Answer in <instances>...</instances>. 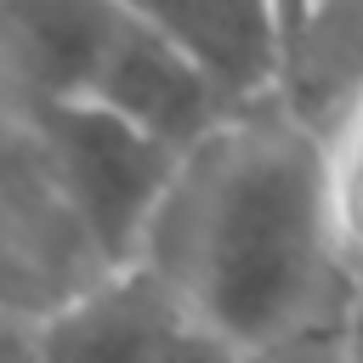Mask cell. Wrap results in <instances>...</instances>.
Listing matches in <instances>:
<instances>
[{"label": "cell", "mask_w": 363, "mask_h": 363, "mask_svg": "<svg viewBox=\"0 0 363 363\" xmlns=\"http://www.w3.org/2000/svg\"><path fill=\"white\" fill-rule=\"evenodd\" d=\"M0 363H51V352H45V318H34V312H0Z\"/></svg>", "instance_id": "cell-9"}, {"label": "cell", "mask_w": 363, "mask_h": 363, "mask_svg": "<svg viewBox=\"0 0 363 363\" xmlns=\"http://www.w3.org/2000/svg\"><path fill=\"white\" fill-rule=\"evenodd\" d=\"M142 267L244 363L363 301L340 250L329 153L284 113L238 119L182 164Z\"/></svg>", "instance_id": "cell-1"}, {"label": "cell", "mask_w": 363, "mask_h": 363, "mask_svg": "<svg viewBox=\"0 0 363 363\" xmlns=\"http://www.w3.org/2000/svg\"><path fill=\"white\" fill-rule=\"evenodd\" d=\"M28 147L68 210L85 255L96 272L142 267V250L153 238V221L182 176V153L159 147L102 102H68L45 108L28 125Z\"/></svg>", "instance_id": "cell-2"}, {"label": "cell", "mask_w": 363, "mask_h": 363, "mask_svg": "<svg viewBox=\"0 0 363 363\" xmlns=\"http://www.w3.org/2000/svg\"><path fill=\"white\" fill-rule=\"evenodd\" d=\"M91 102H102L108 113H119L125 125H136L142 136H153L159 147H170L182 159H193L210 136H221L233 125L227 102L210 91V79L182 57V45L142 6H125Z\"/></svg>", "instance_id": "cell-4"}, {"label": "cell", "mask_w": 363, "mask_h": 363, "mask_svg": "<svg viewBox=\"0 0 363 363\" xmlns=\"http://www.w3.org/2000/svg\"><path fill=\"white\" fill-rule=\"evenodd\" d=\"M125 6H85V0H34L0 6V57L23 125L45 108L91 102L102 62L113 51Z\"/></svg>", "instance_id": "cell-5"}, {"label": "cell", "mask_w": 363, "mask_h": 363, "mask_svg": "<svg viewBox=\"0 0 363 363\" xmlns=\"http://www.w3.org/2000/svg\"><path fill=\"white\" fill-rule=\"evenodd\" d=\"M329 170H335V210H340V250L352 278L363 284V113L335 136L329 147Z\"/></svg>", "instance_id": "cell-8"}, {"label": "cell", "mask_w": 363, "mask_h": 363, "mask_svg": "<svg viewBox=\"0 0 363 363\" xmlns=\"http://www.w3.org/2000/svg\"><path fill=\"white\" fill-rule=\"evenodd\" d=\"M51 363H244L159 272L125 267L45 312Z\"/></svg>", "instance_id": "cell-3"}, {"label": "cell", "mask_w": 363, "mask_h": 363, "mask_svg": "<svg viewBox=\"0 0 363 363\" xmlns=\"http://www.w3.org/2000/svg\"><path fill=\"white\" fill-rule=\"evenodd\" d=\"M284 11V91L278 113L323 153L363 113V0L278 6Z\"/></svg>", "instance_id": "cell-7"}, {"label": "cell", "mask_w": 363, "mask_h": 363, "mask_svg": "<svg viewBox=\"0 0 363 363\" xmlns=\"http://www.w3.org/2000/svg\"><path fill=\"white\" fill-rule=\"evenodd\" d=\"M182 57L210 79L227 102L233 125L255 113H278L284 91V11L278 6H142Z\"/></svg>", "instance_id": "cell-6"}, {"label": "cell", "mask_w": 363, "mask_h": 363, "mask_svg": "<svg viewBox=\"0 0 363 363\" xmlns=\"http://www.w3.org/2000/svg\"><path fill=\"white\" fill-rule=\"evenodd\" d=\"M17 136H23V108H17V96H11V79H6V57H0V153H6Z\"/></svg>", "instance_id": "cell-10"}]
</instances>
